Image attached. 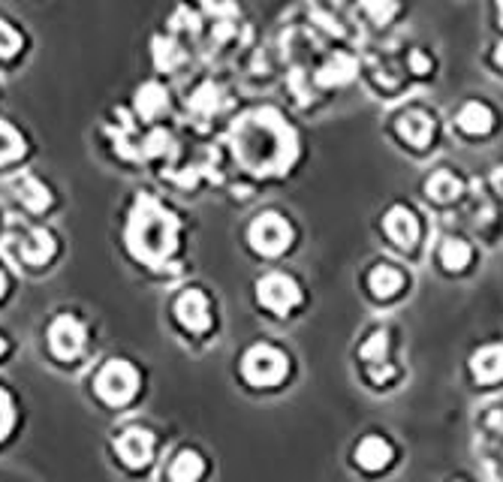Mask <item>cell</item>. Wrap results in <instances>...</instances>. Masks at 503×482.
Here are the masks:
<instances>
[{
	"label": "cell",
	"mask_w": 503,
	"mask_h": 482,
	"mask_svg": "<svg viewBox=\"0 0 503 482\" xmlns=\"http://www.w3.org/2000/svg\"><path fill=\"white\" fill-rule=\"evenodd\" d=\"M232 149L244 169L256 175H281L299 154V139L274 109H256L235 124Z\"/></svg>",
	"instance_id": "1"
},
{
	"label": "cell",
	"mask_w": 503,
	"mask_h": 482,
	"mask_svg": "<svg viewBox=\"0 0 503 482\" xmlns=\"http://www.w3.org/2000/svg\"><path fill=\"white\" fill-rule=\"evenodd\" d=\"M175 241H179V220L172 211H166L154 196H139L127 223V244L133 257L148 265H160L172 257Z\"/></svg>",
	"instance_id": "2"
},
{
	"label": "cell",
	"mask_w": 503,
	"mask_h": 482,
	"mask_svg": "<svg viewBox=\"0 0 503 482\" xmlns=\"http://www.w3.org/2000/svg\"><path fill=\"white\" fill-rule=\"evenodd\" d=\"M136 389H139V371L124 359L106 362V368L97 377V395L112 407L127 405L136 395Z\"/></svg>",
	"instance_id": "3"
},
{
	"label": "cell",
	"mask_w": 503,
	"mask_h": 482,
	"mask_svg": "<svg viewBox=\"0 0 503 482\" xmlns=\"http://www.w3.org/2000/svg\"><path fill=\"white\" fill-rule=\"evenodd\" d=\"M290 362L281 350L269 347V344H260V347L248 350V356L241 362V374L244 380L253 383V386H274L287 377Z\"/></svg>",
	"instance_id": "4"
},
{
	"label": "cell",
	"mask_w": 503,
	"mask_h": 482,
	"mask_svg": "<svg viewBox=\"0 0 503 482\" xmlns=\"http://www.w3.org/2000/svg\"><path fill=\"white\" fill-rule=\"evenodd\" d=\"M248 239H251L256 253H265V257H278V253H283L290 248L293 230H290V223L281 218V214L265 211V214H260V218L251 223Z\"/></svg>",
	"instance_id": "5"
},
{
	"label": "cell",
	"mask_w": 503,
	"mask_h": 482,
	"mask_svg": "<svg viewBox=\"0 0 503 482\" xmlns=\"http://www.w3.org/2000/svg\"><path fill=\"white\" fill-rule=\"evenodd\" d=\"M256 296H260V302L269 311L287 313L302 302V290L293 278H287V274H265V278L256 283Z\"/></svg>",
	"instance_id": "6"
},
{
	"label": "cell",
	"mask_w": 503,
	"mask_h": 482,
	"mask_svg": "<svg viewBox=\"0 0 503 482\" xmlns=\"http://www.w3.org/2000/svg\"><path fill=\"white\" fill-rule=\"evenodd\" d=\"M48 344H52V353L57 359H76L85 347V326L70 313H64L48 329Z\"/></svg>",
	"instance_id": "7"
},
{
	"label": "cell",
	"mask_w": 503,
	"mask_h": 482,
	"mask_svg": "<svg viewBox=\"0 0 503 482\" xmlns=\"http://www.w3.org/2000/svg\"><path fill=\"white\" fill-rule=\"evenodd\" d=\"M115 449H118V456L124 458V465L142 467L154 456V435H151V431L133 426V428H127L124 435L115 440Z\"/></svg>",
	"instance_id": "8"
},
{
	"label": "cell",
	"mask_w": 503,
	"mask_h": 482,
	"mask_svg": "<svg viewBox=\"0 0 503 482\" xmlns=\"http://www.w3.org/2000/svg\"><path fill=\"white\" fill-rule=\"evenodd\" d=\"M175 313H179L181 326L190 329V332H205L211 326L209 299H205L200 290H187L184 296L179 299V304H175Z\"/></svg>",
	"instance_id": "9"
},
{
	"label": "cell",
	"mask_w": 503,
	"mask_h": 482,
	"mask_svg": "<svg viewBox=\"0 0 503 482\" xmlns=\"http://www.w3.org/2000/svg\"><path fill=\"white\" fill-rule=\"evenodd\" d=\"M386 232L392 241H398L401 248H413L419 239V223H416V214L410 209H404V205H395L389 214H386Z\"/></svg>",
	"instance_id": "10"
},
{
	"label": "cell",
	"mask_w": 503,
	"mask_h": 482,
	"mask_svg": "<svg viewBox=\"0 0 503 482\" xmlns=\"http://www.w3.org/2000/svg\"><path fill=\"white\" fill-rule=\"evenodd\" d=\"M470 368L479 383H498L503 377V344H491V347L477 350L470 359Z\"/></svg>",
	"instance_id": "11"
},
{
	"label": "cell",
	"mask_w": 503,
	"mask_h": 482,
	"mask_svg": "<svg viewBox=\"0 0 503 482\" xmlns=\"http://www.w3.org/2000/svg\"><path fill=\"white\" fill-rule=\"evenodd\" d=\"M398 133H401V139H407L410 145H416V149H426L434 136V121L426 112H407L398 118Z\"/></svg>",
	"instance_id": "12"
},
{
	"label": "cell",
	"mask_w": 503,
	"mask_h": 482,
	"mask_svg": "<svg viewBox=\"0 0 503 482\" xmlns=\"http://www.w3.org/2000/svg\"><path fill=\"white\" fill-rule=\"evenodd\" d=\"M356 76V61H353L350 55H334L329 57L323 67H320V73H317V82L323 87H332V85H347L350 78Z\"/></svg>",
	"instance_id": "13"
},
{
	"label": "cell",
	"mask_w": 503,
	"mask_h": 482,
	"mask_svg": "<svg viewBox=\"0 0 503 482\" xmlns=\"http://www.w3.org/2000/svg\"><path fill=\"white\" fill-rule=\"evenodd\" d=\"M166 106H169V94L160 82H145L139 91H136V112L142 118H157Z\"/></svg>",
	"instance_id": "14"
},
{
	"label": "cell",
	"mask_w": 503,
	"mask_h": 482,
	"mask_svg": "<svg viewBox=\"0 0 503 482\" xmlns=\"http://www.w3.org/2000/svg\"><path fill=\"white\" fill-rule=\"evenodd\" d=\"M22 257L31 265H43L55 257V235L46 230H34L27 239L22 241Z\"/></svg>",
	"instance_id": "15"
},
{
	"label": "cell",
	"mask_w": 503,
	"mask_h": 482,
	"mask_svg": "<svg viewBox=\"0 0 503 482\" xmlns=\"http://www.w3.org/2000/svg\"><path fill=\"white\" fill-rule=\"evenodd\" d=\"M392 458V446L383 437H364L356 449V461L364 470H380L386 467Z\"/></svg>",
	"instance_id": "16"
},
{
	"label": "cell",
	"mask_w": 503,
	"mask_h": 482,
	"mask_svg": "<svg viewBox=\"0 0 503 482\" xmlns=\"http://www.w3.org/2000/svg\"><path fill=\"white\" fill-rule=\"evenodd\" d=\"M15 190L31 211H46L48 205H52V193H48V187L43 181H36L34 175H22V179L15 181Z\"/></svg>",
	"instance_id": "17"
},
{
	"label": "cell",
	"mask_w": 503,
	"mask_h": 482,
	"mask_svg": "<svg viewBox=\"0 0 503 482\" xmlns=\"http://www.w3.org/2000/svg\"><path fill=\"white\" fill-rule=\"evenodd\" d=\"M491 124H495V115H491L488 106H482V103H467L465 109L458 112V127L465 133L482 136L491 130Z\"/></svg>",
	"instance_id": "18"
},
{
	"label": "cell",
	"mask_w": 503,
	"mask_h": 482,
	"mask_svg": "<svg viewBox=\"0 0 503 482\" xmlns=\"http://www.w3.org/2000/svg\"><path fill=\"white\" fill-rule=\"evenodd\" d=\"M401 272L395 269V265H377V269L371 272V278H368V287L371 292L377 299H389V296H395V292L401 290Z\"/></svg>",
	"instance_id": "19"
},
{
	"label": "cell",
	"mask_w": 503,
	"mask_h": 482,
	"mask_svg": "<svg viewBox=\"0 0 503 482\" xmlns=\"http://www.w3.org/2000/svg\"><path fill=\"white\" fill-rule=\"evenodd\" d=\"M202 470H205V461L200 458V452H193V449H184L175 456L172 461V467H169V479L172 482H196L202 477Z\"/></svg>",
	"instance_id": "20"
},
{
	"label": "cell",
	"mask_w": 503,
	"mask_h": 482,
	"mask_svg": "<svg viewBox=\"0 0 503 482\" xmlns=\"http://www.w3.org/2000/svg\"><path fill=\"white\" fill-rule=\"evenodd\" d=\"M426 190L431 200H437V202H452V200H458V193H461V181L456 179L452 172H434L428 184H426Z\"/></svg>",
	"instance_id": "21"
},
{
	"label": "cell",
	"mask_w": 503,
	"mask_h": 482,
	"mask_svg": "<svg viewBox=\"0 0 503 482\" xmlns=\"http://www.w3.org/2000/svg\"><path fill=\"white\" fill-rule=\"evenodd\" d=\"M25 154V139L18 136L15 127L0 121V163H13Z\"/></svg>",
	"instance_id": "22"
},
{
	"label": "cell",
	"mask_w": 503,
	"mask_h": 482,
	"mask_svg": "<svg viewBox=\"0 0 503 482\" xmlns=\"http://www.w3.org/2000/svg\"><path fill=\"white\" fill-rule=\"evenodd\" d=\"M184 61V55H181V48L172 43V39H166V36H157L154 39V64H157V70H175Z\"/></svg>",
	"instance_id": "23"
},
{
	"label": "cell",
	"mask_w": 503,
	"mask_h": 482,
	"mask_svg": "<svg viewBox=\"0 0 503 482\" xmlns=\"http://www.w3.org/2000/svg\"><path fill=\"white\" fill-rule=\"evenodd\" d=\"M440 260L447 269L452 272H458V269H465V265L470 262V248H467V241H461V239H447L443 241V248H440Z\"/></svg>",
	"instance_id": "24"
},
{
	"label": "cell",
	"mask_w": 503,
	"mask_h": 482,
	"mask_svg": "<svg viewBox=\"0 0 503 482\" xmlns=\"http://www.w3.org/2000/svg\"><path fill=\"white\" fill-rule=\"evenodd\" d=\"M187 106H190L196 115H211L217 106H221V91H217L214 85H202L200 91L190 97V103Z\"/></svg>",
	"instance_id": "25"
},
{
	"label": "cell",
	"mask_w": 503,
	"mask_h": 482,
	"mask_svg": "<svg viewBox=\"0 0 503 482\" xmlns=\"http://www.w3.org/2000/svg\"><path fill=\"white\" fill-rule=\"evenodd\" d=\"M386 350H389V334L386 332H374L368 341L362 344V359L364 362H374V365H380L383 359H386Z\"/></svg>",
	"instance_id": "26"
},
{
	"label": "cell",
	"mask_w": 503,
	"mask_h": 482,
	"mask_svg": "<svg viewBox=\"0 0 503 482\" xmlns=\"http://www.w3.org/2000/svg\"><path fill=\"white\" fill-rule=\"evenodd\" d=\"M362 6H364V13H368L374 22H380V25H386L398 9L395 0H362Z\"/></svg>",
	"instance_id": "27"
},
{
	"label": "cell",
	"mask_w": 503,
	"mask_h": 482,
	"mask_svg": "<svg viewBox=\"0 0 503 482\" xmlns=\"http://www.w3.org/2000/svg\"><path fill=\"white\" fill-rule=\"evenodd\" d=\"M18 48H22V36L13 25L0 22V57H13Z\"/></svg>",
	"instance_id": "28"
},
{
	"label": "cell",
	"mask_w": 503,
	"mask_h": 482,
	"mask_svg": "<svg viewBox=\"0 0 503 482\" xmlns=\"http://www.w3.org/2000/svg\"><path fill=\"white\" fill-rule=\"evenodd\" d=\"M196 25H200V15L187 13V9H179V15L172 18V27H179V31H196Z\"/></svg>",
	"instance_id": "29"
},
{
	"label": "cell",
	"mask_w": 503,
	"mask_h": 482,
	"mask_svg": "<svg viewBox=\"0 0 503 482\" xmlns=\"http://www.w3.org/2000/svg\"><path fill=\"white\" fill-rule=\"evenodd\" d=\"M9 426H13V407H9V398L0 392V437L6 435Z\"/></svg>",
	"instance_id": "30"
},
{
	"label": "cell",
	"mask_w": 503,
	"mask_h": 482,
	"mask_svg": "<svg viewBox=\"0 0 503 482\" xmlns=\"http://www.w3.org/2000/svg\"><path fill=\"white\" fill-rule=\"evenodd\" d=\"M410 67H413V73H419V76H426L431 73V61L422 52H413L410 55Z\"/></svg>",
	"instance_id": "31"
},
{
	"label": "cell",
	"mask_w": 503,
	"mask_h": 482,
	"mask_svg": "<svg viewBox=\"0 0 503 482\" xmlns=\"http://www.w3.org/2000/svg\"><path fill=\"white\" fill-rule=\"evenodd\" d=\"M389 377H392V365H383V362H380V365L371 368V380L374 383H383V380H389Z\"/></svg>",
	"instance_id": "32"
},
{
	"label": "cell",
	"mask_w": 503,
	"mask_h": 482,
	"mask_svg": "<svg viewBox=\"0 0 503 482\" xmlns=\"http://www.w3.org/2000/svg\"><path fill=\"white\" fill-rule=\"evenodd\" d=\"M491 184L498 187V193H503V166H498L495 175H491Z\"/></svg>",
	"instance_id": "33"
},
{
	"label": "cell",
	"mask_w": 503,
	"mask_h": 482,
	"mask_svg": "<svg viewBox=\"0 0 503 482\" xmlns=\"http://www.w3.org/2000/svg\"><path fill=\"white\" fill-rule=\"evenodd\" d=\"M495 61H498V64L503 67V43L498 46V52H495Z\"/></svg>",
	"instance_id": "34"
},
{
	"label": "cell",
	"mask_w": 503,
	"mask_h": 482,
	"mask_svg": "<svg viewBox=\"0 0 503 482\" xmlns=\"http://www.w3.org/2000/svg\"><path fill=\"white\" fill-rule=\"evenodd\" d=\"M498 13H500V25H503V0H498Z\"/></svg>",
	"instance_id": "35"
},
{
	"label": "cell",
	"mask_w": 503,
	"mask_h": 482,
	"mask_svg": "<svg viewBox=\"0 0 503 482\" xmlns=\"http://www.w3.org/2000/svg\"><path fill=\"white\" fill-rule=\"evenodd\" d=\"M0 296H4V274H0Z\"/></svg>",
	"instance_id": "36"
},
{
	"label": "cell",
	"mask_w": 503,
	"mask_h": 482,
	"mask_svg": "<svg viewBox=\"0 0 503 482\" xmlns=\"http://www.w3.org/2000/svg\"><path fill=\"white\" fill-rule=\"evenodd\" d=\"M4 347H6V344H4V338H0V353H4Z\"/></svg>",
	"instance_id": "37"
}]
</instances>
